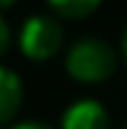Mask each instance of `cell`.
<instances>
[{
	"mask_svg": "<svg viewBox=\"0 0 127 129\" xmlns=\"http://www.w3.org/2000/svg\"><path fill=\"white\" fill-rule=\"evenodd\" d=\"M117 69V55L111 45L98 37H82L66 50V71L79 84H98L109 79Z\"/></svg>",
	"mask_w": 127,
	"mask_h": 129,
	"instance_id": "cell-1",
	"label": "cell"
},
{
	"mask_svg": "<svg viewBox=\"0 0 127 129\" xmlns=\"http://www.w3.org/2000/svg\"><path fill=\"white\" fill-rule=\"evenodd\" d=\"M64 45V26L53 16H29L19 29V48L29 61H50Z\"/></svg>",
	"mask_w": 127,
	"mask_h": 129,
	"instance_id": "cell-2",
	"label": "cell"
},
{
	"mask_svg": "<svg viewBox=\"0 0 127 129\" xmlns=\"http://www.w3.org/2000/svg\"><path fill=\"white\" fill-rule=\"evenodd\" d=\"M61 129H109V113L103 103L82 98L66 105V111L61 113Z\"/></svg>",
	"mask_w": 127,
	"mask_h": 129,
	"instance_id": "cell-3",
	"label": "cell"
},
{
	"mask_svg": "<svg viewBox=\"0 0 127 129\" xmlns=\"http://www.w3.org/2000/svg\"><path fill=\"white\" fill-rule=\"evenodd\" d=\"M21 98H24V84L21 77L13 69L0 63V126H5L21 108Z\"/></svg>",
	"mask_w": 127,
	"mask_h": 129,
	"instance_id": "cell-4",
	"label": "cell"
},
{
	"mask_svg": "<svg viewBox=\"0 0 127 129\" xmlns=\"http://www.w3.org/2000/svg\"><path fill=\"white\" fill-rule=\"evenodd\" d=\"M101 3L103 0H48V5L56 11V16H64V19H82V16H90Z\"/></svg>",
	"mask_w": 127,
	"mask_h": 129,
	"instance_id": "cell-5",
	"label": "cell"
},
{
	"mask_svg": "<svg viewBox=\"0 0 127 129\" xmlns=\"http://www.w3.org/2000/svg\"><path fill=\"white\" fill-rule=\"evenodd\" d=\"M8 42H11V29H8V24H5V19L0 16V55L5 53Z\"/></svg>",
	"mask_w": 127,
	"mask_h": 129,
	"instance_id": "cell-6",
	"label": "cell"
},
{
	"mask_svg": "<svg viewBox=\"0 0 127 129\" xmlns=\"http://www.w3.org/2000/svg\"><path fill=\"white\" fill-rule=\"evenodd\" d=\"M11 129H50V126L43 121H21V124H13Z\"/></svg>",
	"mask_w": 127,
	"mask_h": 129,
	"instance_id": "cell-7",
	"label": "cell"
},
{
	"mask_svg": "<svg viewBox=\"0 0 127 129\" xmlns=\"http://www.w3.org/2000/svg\"><path fill=\"white\" fill-rule=\"evenodd\" d=\"M122 53H124V61H127V29H124V34H122Z\"/></svg>",
	"mask_w": 127,
	"mask_h": 129,
	"instance_id": "cell-8",
	"label": "cell"
},
{
	"mask_svg": "<svg viewBox=\"0 0 127 129\" xmlns=\"http://www.w3.org/2000/svg\"><path fill=\"white\" fill-rule=\"evenodd\" d=\"M16 0H0V8H8V5H13Z\"/></svg>",
	"mask_w": 127,
	"mask_h": 129,
	"instance_id": "cell-9",
	"label": "cell"
},
{
	"mask_svg": "<svg viewBox=\"0 0 127 129\" xmlns=\"http://www.w3.org/2000/svg\"><path fill=\"white\" fill-rule=\"evenodd\" d=\"M122 129H127V124H124V126H122Z\"/></svg>",
	"mask_w": 127,
	"mask_h": 129,
	"instance_id": "cell-10",
	"label": "cell"
}]
</instances>
